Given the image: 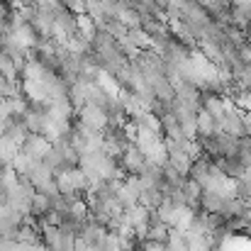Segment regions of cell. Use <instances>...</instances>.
I'll use <instances>...</instances> for the list:
<instances>
[{"label":"cell","instance_id":"6da1fadb","mask_svg":"<svg viewBox=\"0 0 251 251\" xmlns=\"http://www.w3.org/2000/svg\"><path fill=\"white\" fill-rule=\"evenodd\" d=\"M147 166H149V159L134 144L129 149H125L122 156H120V168H122L125 176H142L147 171Z\"/></svg>","mask_w":251,"mask_h":251},{"label":"cell","instance_id":"7a4b0ae2","mask_svg":"<svg viewBox=\"0 0 251 251\" xmlns=\"http://www.w3.org/2000/svg\"><path fill=\"white\" fill-rule=\"evenodd\" d=\"M22 222H25V217L20 212H15V210L2 205L0 207V239H15V234L22 227Z\"/></svg>","mask_w":251,"mask_h":251},{"label":"cell","instance_id":"3957f363","mask_svg":"<svg viewBox=\"0 0 251 251\" xmlns=\"http://www.w3.org/2000/svg\"><path fill=\"white\" fill-rule=\"evenodd\" d=\"M49 149H51V142L44 139L42 134H29V137L25 139V144L20 147L22 154H27V156L37 159V161H42V159L49 154Z\"/></svg>","mask_w":251,"mask_h":251},{"label":"cell","instance_id":"277c9868","mask_svg":"<svg viewBox=\"0 0 251 251\" xmlns=\"http://www.w3.org/2000/svg\"><path fill=\"white\" fill-rule=\"evenodd\" d=\"M180 234L188 251H217L210 234H193V232H180Z\"/></svg>","mask_w":251,"mask_h":251},{"label":"cell","instance_id":"5b68a950","mask_svg":"<svg viewBox=\"0 0 251 251\" xmlns=\"http://www.w3.org/2000/svg\"><path fill=\"white\" fill-rule=\"evenodd\" d=\"M125 37L129 39V44H132L137 51H149V49H154V47H151V37H149L142 27L127 29V34H125Z\"/></svg>","mask_w":251,"mask_h":251},{"label":"cell","instance_id":"8992f818","mask_svg":"<svg viewBox=\"0 0 251 251\" xmlns=\"http://www.w3.org/2000/svg\"><path fill=\"white\" fill-rule=\"evenodd\" d=\"M49 212H51V198L34 193V198H32V205H29V217H34V220H42V217H47Z\"/></svg>","mask_w":251,"mask_h":251},{"label":"cell","instance_id":"52a82bcc","mask_svg":"<svg viewBox=\"0 0 251 251\" xmlns=\"http://www.w3.org/2000/svg\"><path fill=\"white\" fill-rule=\"evenodd\" d=\"M166 166L173 168V171H176L178 176L188 178V173H190V166H193V161L188 159V154H168Z\"/></svg>","mask_w":251,"mask_h":251},{"label":"cell","instance_id":"ba28073f","mask_svg":"<svg viewBox=\"0 0 251 251\" xmlns=\"http://www.w3.org/2000/svg\"><path fill=\"white\" fill-rule=\"evenodd\" d=\"M234 183H237V198L251 202V166L244 168V173H242Z\"/></svg>","mask_w":251,"mask_h":251}]
</instances>
